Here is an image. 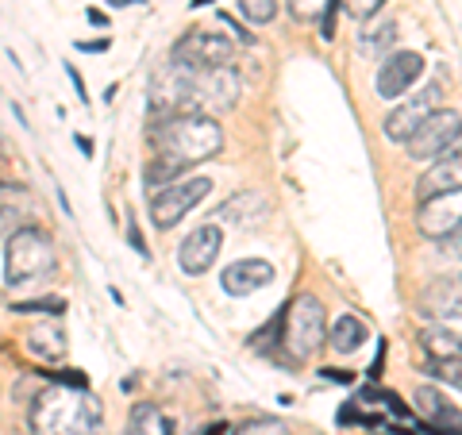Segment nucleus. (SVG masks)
I'll use <instances>...</instances> for the list:
<instances>
[{"instance_id":"nucleus-11","label":"nucleus","mask_w":462,"mask_h":435,"mask_svg":"<svg viewBox=\"0 0 462 435\" xmlns=\"http://www.w3.org/2000/svg\"><path fill=\"white\" fill-rule=\"evenodd\" d=\"M420 74H424V58L416 51H397V54L382 58V66H378V97L382 100H401L416 81H420Z\"/></svg>"},{"instance_id":"nucleus-22","label":"nucleus","mask_w":462,"mask_h":435,"mask_svg":"<svg viewBox=\"0 0 462 435\" xmlns=\"http://www.w3.org/2000/svg\"><path fill=\"white\" fill-rule=\"evenodd\" d=\"M420 347L428 362H439V358H462V336H455V331L447 328H428L420 336Z\"/></svg>"},{"instance_id":"nucleus-25","label":"nucleus","mask_w":462,"mask_h":435,"mask_svg":"<svg viewBox=\"0 0 462 435\" xmlns=\"http://www.w3.org/2000/svg\"><path fill=\"white\" fill-rule=\"evenodd\" d=\"M331 8H336V0H289L293 20H320V16H328Z\"/></svg>"},{"instance_id":"nucleus-37","label":"nucleus","mask_w":462,"mask_h":435,"mask_svg":"<svg viewBox=\"0 0 462 435\" xmlns=\"http://www.w3.org/2000/svg\"><path fill=\"white\" fill-rule=\"evenodd\" d=\"M89 23H97V27H105V16H100L97 8H89Z\"/></svg>"},{"instance_id":"nucleus-27","label":"nucleus","mask_w":462,"mask_h":435,"mask_svg":"<svg viewBox=\"0 0 462 435\" xmlns=\"http://www.w3.org/2000/svg\"><path fill=\"white\" fill-rule=\"evenodd\" d=\"M431 374H436L439 382L462 389V358H439V362H431Z\"/></svg>"},{"instance_id":"nucleus-16","label":"nucleus","mask_w":462,"mask_h":435,"mask_svg":"<svg viewBox=\"0 0 462 435\" xmlns=\"http://www.w3.org/2000/svg\"><path fill=\"white\" fill-rule=\"evenodd\" d=\"M447 190H462V143H455L451 151L439 154L436 162L428 166V173L420 178V185H416V200L447 193Z\"/></svg>"},{"instance_id":"nucleus-1","label":"nucleus","mask_w":462,"mask_h":435,"mask_svg":"<svg viewBox=\"0 0 462 435\" xmlns=\"http://www.w3.org/2000/svg\"><path fill=\"white\" fill-rule=\"evenodd\" d=\"M32 435H97L100 401L85 385H51L32 401Z\"/></svg>"},{"instance_id":"nucleus-2","label":"nucleus","mask_w":462,"mask_h":435,"mask_svg":"<svg viewBox=\"0 0 462 435\" xmlns=\"http://www.w3.org/2000/svg\"><path fill=\"white\" fill-rule=\"evenodd\" d=\"M151 147L154 154L173 158L181 166L205 162L216 158L224 147V132L220 124L205 112H185V116H154L151 124Z\"/></svg>"},{"instance_id":"nucleus-33","label":"nucleus","mask_w":462,"mask_h":435,"mask_svg":"<svg viewBox=\"0 0 462 435\" xmlns=\"http://www.w3.org/2000/svg\"><path fill=\"white\" fill-rule=\"evenodd\" d=\"M127 239H132V246H135V251H139L143 258H147V243H143V236H139V227H135V224L127 227Z\"/></svg>"},{"instance_id":"nucleus-15","label":"nucleus","mask_w":462,"mask_h":435,"mask_svg":"<svg viewBox=\"0 0 462 435\" xmlns=\"http://www.w3.org/2000/svg\"><path fill=\"white\" fill-rule=\"evenodd\" d=\"M420 312L428 320H462V278H436L420 293Z\"/></svg>"},{"instance_id":"nucleus-32","label":"nucleus","mask_w":462,"mask_h":435,"mask_svg":"<svg viewBox=\"0 0 462 435\" xmlns=\"http://www.w3.org/2000/svg\"><path fill=\"white\" fill-rule=\"evenodd\" d=\"M439 243H443V255H462V231H455V236H447Z\"/></svg>"},{"instance_id":"nucleus-18","label":"nucleus","mask_w":462,"mask_h":435,"mask_svg":"<svg viewBox=\"0 0 462 435\" xmlns=\"http://www.w3.org/2000/svg\"><path fill=\"white\" fill-rule=\"evenodd\" d=\"M266 212H270V200L263 193H236V197H227L220 208H216V216H220V224H231V227H258L266 220Z\"/></svg>"},{"instance_id":"nucleus-14","label":"nucleus","mask_w":462,"mask_h":435,"mask_svg":"<svg viewBox=\"0 0 462 435\" xmlns=\"http://www.w3.org/2000/svg\"><path fill=\"white\" fill-rule=\"evenodd\" d=\"M412 401H416V404H412L416 416H424L436 435H462V412H458L455 404L439 393V389L420 385V389H416V397H412Z\"/></svg>"},{"instance_id":"nucleus-28","label":"nucleus","mask_w":462,"mask_h":435,"mask_svg":"<svg viewBox=\"0 0 462 435\" xmlns=\"http://www.w3.org/2000/svg\"><path fill=\"white\" fill-rule=\"evenodd\" d=\"M236 435H289V428L282 424V420H273V416H263V420H247Z\"/></svg>"},{"instance_id":"nucleus-20","label":"nucleus","mask_w":462,"mask_h":435,"mask_svg":"<svg viewBox=\"0 0 462 435\" xmlns=\"http://www.w3.org/2000/svg\"><path fill=\"white\" fill-rule=\"evenodd\" d=\"M127 435H173V424L158 404L139 401L132 409V420H127Z\"/></svg>"},{"instance_id":"nucleus-23","label":"nucleus","mask_w":462,"mask_h":435,"mask_svg":"<svg viewBox=\"0 0 462 435\" xmlns=\"http://www.w3.org/2000/svg\"><path fill=\"white\" fill-rule=\"evenodd\" d=\"M181 170H185L181 162H173V158H162V154H154V158H151V166H147V173H143V181H147L151 197H154L158 190H166L170 181H178V173H181Z\"/></svg>"},{"instance_id":"nucleus-34","label":"nucleus","mask_w":462,"mask_h":435,"mask_svg":"<svg viewBox=\"0 0 462 435\" xmlns=\"http://www.w3.org/2000/svg\"><path fill=\"white\" fill-rule=\"evenodd\" d=\"M78 51H89V54H97V51H108V42H105V39H97V42H78Z\"/></svg>"},{"instance_id":"nucleus-10","label":"nucleus","mask_w":462,"mask_h":435,"mask_svg":"<svg viewBox=\"0 0 462 435\" xmlns=\"http://www.w3.org/2000/svg\"><path fill=\"white\" fill-rule=\"evenodd\" d=\"M439 93H443V85H439V81H431V85H424V89L416 93L412 100H404V105H397L393 112L385 116V124H382V127H385V135L393 139V143H409V135L424 124V116L436 112Z\"/></svg>"},{"instance_id":"nucleus-30","label":"nucleus","mask_w":462,"mask_h":435,"mask_svg":"<svg viewBox=\"0 0 462 435\" xmlns=\"http://www.w3.org/2000/svg\"><path fill=\"white\" fill-rule=\"evenodd\" d=\"M20 227H23V216L12 205H0V243H5L12 231H20Z\"/></svg>"},{"instance_id":"nucleus-3","label":"nucleus","mask_w":462,"mask_h":435,"mask_svg":"<svg viewBox=\"0 0 462 435\" xmlns=\"http://www.w3.org/2000/svg\"><path fill=\"white\" fill-rule=\"evenodd\" d=\"M328 339V312L312 293H300L282 309V347L293 362H309Z\"/></svg>"},{"instance_id":"nucleus-17","label":"nucleus","mask_w":462,"mask_h":435,"mask_svg":"<svg viewBox=\"0 0 462 435\" xmlns=\"http://www.w3.org/2000/svg\"><path fill=\"white\" fill-rule=\"evenodd\" d=\"M270 282H273V266L263 263V258H239V263H231L220 278L224 293H231V297H251L258 289H266Z\"/></svg>"},{"instance_id":"nucleus-31","label":"nucleus","mask_w":462,"mask_h":435,"mask_svg":"<svg viewBox=\"0 0 462 435\" xmlns=\"http://www.w3.org/2000/svg\"><path fill=\"white\" fill-rule=\"evenodd\" d=\"M12 309H16V312H62L66 309V304L62 301H20V304H12Z\"/></svg>"},{"instance_id":"nucleus-26","label":"nucleus","mask_w":462,"mask_h":435,"mask_svg":"<svg viewBox=\"0 0 462 435\" xmlns=\"http://www.w3.org/2000/svg\"><path fill=\"white\" fill-rule=\"evenodd\" d=\"M239 8L251 23H270L278 16V0H239Z\"/></svg>"},{"instance_id":"nucleus-13","label":"nucleus","mask_w":462,"mask_h":435,"mask_svg":"<svg viewBox=\"0 0 462 435\" xmlns=\"http://www.w3.org/2000/svg\"><path fill=\"white\" fill-rule=\"evenodd\" d=\"M220 246H224V231L216 227V224H200V227L189 231V236H185V243L178 246V263H181L185 273H205V270L216 263Z\"/></svg>"},{"instance_id":"nucleus-21","label":"nucleus","mask_w":462,"mask_h":435,"mask_svg":"<svg viewBox=\"0 0 462 435\" xmlns=\"http://www.w3.org/2000/svg\"><path fill=\"white\" fill-rule=\"evenodd\" d=\"M23 347L32 351L35 358H47V362H54V358H62L66 355V336H62V328H32L23 336Z\"/></svg>"},{"instance_id":"nucleus-8","label":"nucleus","mask_w":462,"mask_h":435,"mask_svg":"<svg viewBox=\"0 0 462 435\" xmlns=\"http://www.w3.org/2000/svg\"><path fill=\"white\" fill-rule=\"evenodd\" d=\"M170 58H178L185 66H200V69H216V66H231L236 62V42L227 35H212V32H185L173 42Z\"/></svg>"},{"instance_id":"nucleus-35","label":"nucleus","mask_w":462,"mask_h":435,"mask_svg":"<svg viewBox=\"0 0 462 435\" xmlns=\"http://www.w3.org/2000/svg\"><path fill=\"white\" fill-rule=\"evenodd\" d=\"M66 74H69V81H74V85H78V97L85 100V81L78 78V69H74V66H66Z\"/></svg>"},{"instance_id":"nucleus-19","label":"nucleus","mask_w":462,"mask_h":435,"mask_svg":"<svg viewBox=\"0 0 462 435\" xmlns=\"http://www.w3.org/2000/svg\"><path fill=\"white\" fill-rule=\"evenodd\" d=\"M328 339L339 355H355L358 347L370 339V328H366V320H358V316H339L336 328L328 331Z\"/></svg>"},{"instance_id":"nucleus-29","label":"nucleus","mask_w":462,"mask_h":435,"mask_svg":"<svg viewBox=\"0 0 462 435\" xmlns=\"http://www.w3.org/2000/svg\"><path fill=\"white\" fill-rule=\"evenodd\" d=\"M385 0H343V8H346V16H355V20H374L382 12Z\"/></svg>"},{"instance_id":"nucleus-38","label":"nucleus","mask_w":462,"mask_h":435,"mask_svg":"<svg viewBox=\"0 0 462 435\" xmlns=\"http://www.w3.org/2000/svg\"><path fill=\"white\" fill-rule=\"evenodd\" d=\"M224 431H227L224 424H212V428H205V431H200V435H224Z\"/></svg>"},{"instance_id":"nucleus-12","label":"nucleus","mask_w":462,"mask_h":435,"mask_svg":"<svg viewBox=\"0 0 462 435\" xmlns=\"http://www.w3.org/2000/svg\"><path fill=\"white\" fill-rule=\"evenodd\" d=\"M239 100V74L231 66H216V69H200L197 66V105L205 116L212 112H227Z\"/></svg>"},{"instance_id":"nucleus-39","label":"nucleus","mask_w":462,"mask_h":435,"mask_svg":"<svg viewBox=\"0 0 462 435\" xmlns=\"http://www.w3.org/2000/svg\"><path fill=\"white\" fill-rule=\"evenodd\" d=\"M200 5H212V0H193V8H200Z\"/></svg>"},{"instance_id":"nucleus-5","label":"nucleus","mask_w":462,"mask_h":435,"mask_svg":"<svg viewBox=\"0 0 462 435\" xmlns=\"http://www.w3.org/2000/svg\"><path fill=\"white\" fill-rule=\"evenodd\" d=\"M151 112L154 116H185L200 112L197 105V66H185L178 58L151 78Z\"/></svg>"},{"instance_id":"nucleus-7","label":"nucleus","mask_w":462,"mask_h":435,"mask_svg":"<svg viewBox=\"0 0 462 435\" xmlns=\"http://www.w3.org/2000/svg\"><path fill=\"white\" fill-rule=\"evenodd\" d=\"M458 139H462V116L458 112H431L409 135L404 147H409V158H416V162H436V158L451 151Z\"/></svg>"},{"instance_id":"nucleus-6","label":"nucleus","mask_w":462,"mask_h":435,"mask_svg":"<svg viewBox=\"0 0 462 435\" xmlns=\"http://www.w3.org/2000/svg\"><path fill=\"white\" fill-rule=\"evenodd\" d=\"M208 193H212V181H208V178H181V181H170L166 190H158V193L151 197V220H154V227L170 231L173 224L181 220V216H189Z\"/></svg>"},{"instance_id":"nucleus-4","label":"nucleus","mask_w":462,"mask_h":435,"mask_svg":"<svg viewBox=\"0 0 462 435\" xmlns=\"http://www.w3.org/2000/svg\"><path fill=\"white\" fill-rule=\"evenodd\" d=\"M5 243H8L5 246L8 285H32L39 278H51V270H54V243H51L47 231L23 224L20 231H12Z\"/></svg>"},{"instance_id":"nucleus-9","label":"nucleus","mask_w":462,"mask_h":435,"mask_svg":"<svg viewBox=\"0 0 462 435\" xmlns=\"http://www.w3.org/2000/svg\"><path fill=\"white\" fill-rule=\"evenodd\" d=\"M416 231L428 239H436V243L462 231V190L424 197L420 208H416Z\"/></svg>"},{"instance_id":"nucleus-24","label":"nucleus","mask_w":462,"mask_h":435,"mask_svg":"<svg viewBox=\"0 0 462 435\" xmlns=\"http://www.w3.org/2000/svg\"><path fill=\"white\" fill-rule=\"evenodd\" d=\"M393 39H397V23L393 20H385V23H374L363 32V51L374 54V58H385V51L393 47Z\"/></svg>"},{"instance_id":"nucleus-36","label":"nucleus","mask_w":462,"mask_h":435,"mask_svg":"<svg viewBox=\"0 0 462 435\" xmlns=\"http://www.w3.org/2000/svg\"><path fill=\"white\" fill-rule=\"evenodd\" d=\"M320 378H331V382H351V374H339V370H320Z\"/></svg>"}]
</instances>
